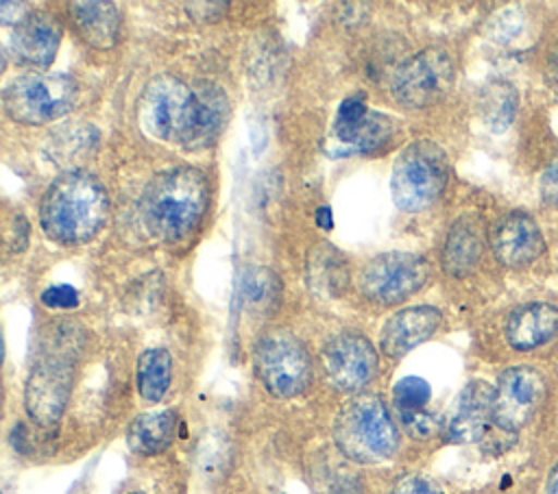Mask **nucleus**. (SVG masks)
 Segmentation results:
<instances>
[{
    "instance_id": "obj_1",
    "label": "nucleus",
    "mask_w": 558,
    "mask_h": 494,
    "mask_svg": "<svg viewBox=\"0 0 558 494\" xmlns=\"http://www.w3.org/2000/svg\"><path fill=\"white\" fill-rule=\"evenodd\" d=\"M227 113L222 89L192 87L170 74L155 76L140 100V120L150 135L192 150L205 148L218 137Z\"/></svg>"
},
{
    "instance_id": "obj_2",
    "label": "nucleus",
    "mask_w": 558,
    "mask_h": 494,
    "mask_svg": "<svg viewBox=\"0 0 558 494\" xmlns=\"http://www.w3.org/2000/svg\"><path fill=\"white\" fill-rule=\"evenodd\" d=\"M209 207V181L192 165L168 168L157 174L142 196V218L163 242L192 235Z\"/></svg>"
},
{
    "instance_id": "obj_3",
    "label": "nucleus",
    "mask_w": 558,
    "mask_h": 494,
    "mask_svg": "<svg viewBox=\"0 0 558 494\" xmlns=\"http://www.w3.org/2000/svg\"><path fill=\"white\" fill-rule=\"evenodd\" d=\"M109 215L105 187L87 172H68L54 178L41 196L39 224L61 244L92 239Z\"/></svg>"
},
{
    "instance_id": "obj_4",
    "label": "nucleus",
    "mask_w": 558,
    "mask_h": 494,
    "mask_svg": "<svg viewBox=\"0 0 558 494\" xmlns=\"http://www.w3.org/2000/svg\"><path fill=\"white\" fill-rule=\"evenodd\" d=\"M76 353L78 339L74 337L72 326L50 329V335L28 372L24 390L26 411L39 427H52L61 420L72 390Z\"/></svg>"
},
{
    "instance_id": "obj_5",
    "label": "nucleus",
    "mask_w": 558,
    "mask_h": 494,
    "mask_svg": "<svg viewBox=\"0 0 558 494\" xmlns=\"http://www.w3.org/2000/svg\"><path fill=\"white\" fill-rule=\"evenodd\" d=\"M338 448L353 461L379 464L399 448L397 424L379 396L360 394L342 405L333 422Z\"/></svg>"
},
{
    "instance_id": "obj_6",
    "label": "nucleus",
    "mask_w": 558,
    "mask_h": 494,
    "mask_svg": "<svg viewBox=\"0 0 558 494\" xmlns=\"http://www.w3.org/2000/svg\"><path fill=\"white\" fill-rule=\"evenodd\" d=\"M447 183V157L427 139L412 141L392 165L390 192L403 211H423L438 200Z\"/></svg>"
},
{
    "instance_id": "obj_7",
    "label": "nucleus",
    "mask_w": 558,
    "mask_h": 494,
    "mask_svg": "<svg viewBox=\"0 0 558 494\" xmlns=\"http://www.w3.org/2000/svg\"><path fill=\"white\" fill-rule=\"evenodd\" d=\"M76 102V83L65 74H22L2 89L7 115L22 124H48Z\"/></svg>"
},
{
    "instance_id": "obj_8",
    "label": "nucleus",
    "mask_w": 558,
    "mask_h": 494,
    "mask_svg": "<svg viewBox=\"0 0 558 494\" xmlns=\"http://www.w3.org/2000/svg\"><path fill=\"white\" fill-rule=\"evenodd\" d=\"M255 370L264 387L277 398L299 396L312 379L310 355L288 331H270L257 342Z\"/></svg>"
},
{
    "instance_id": "obj_9",
    "label": "nucleus",
    "mask_w": 558,
    "mask_h": 494,
    "mask_svg": "<svg viewBox=\"0 0 558 494\" xmlns=\"http://www.w3.org/2000/svg\"><path fill=\"white\" fill-rule=\"evenodd\" d=\"M453 85V61L442 48H425L405 59L392 74V96L408 109L438 102Z\"/></svg>"
},
{
    "instance_id": "obj_10",
    "label": "nucleus",
    "mask_w": 558,
    "mask_h": 494,
    "mask_svg": "<svg viewBox=\"0 0 558 494\" xmlns=\"http://www.w3.org/2000/svg\"><path fill=\"white\" fill-rule=\"evenodd\" d=\"M427 279L429 263L423 255L384 252L364 265L360 287L377 305H397L418 292Z\"/></svg>"
},
{
    "instance_id": "obj_11",
    "label": "nucleus",
    "mask_w": 558,
    "mask_h": 494,
    "mask_svg": "<svg viewBox=\"0 0 558 494\" xmlns=\"http://www.w3.org/2000/svg\"><path fill=\"white\" fill-rule=\"evenodd\" d=\"M545 396L543 376L527 366H514L499 374L495 387L493 427L514 435L538 409Z\"/></svg>"
},
{
    "instance_id": "obj_12",
    "label": "nucleus",
    "mask_w": 558,
    "mask_h": 494,
    "mask_svg": "<svg viewBox=\"0 0 558 494\" xmlns=\"http://www.w3.org/2000/svg\"><path fill=\"white\" fill-rule=\"evenodd\" d=\"M327 379L342 392H357L377 374V353L360 333H340L323 350Z\"/></svg>"
},
{
    "instance_id": "obj_13",
    "label": "nucleus",
    "mask_w": 558,
    "mask_h": 494,
    "mask_svg": "<svg viewBox=\"0 0 558 494\" xmlns=\"http://www.w3.org/2000/svg\"><path fill=\"white\" fill-rule=\"evenodd\" d=\"M490 248L504 265L523 268L543 252L545 242L532 215L512 211L495 222L490 231Z\"/></svg>"
},
{
    "instance_id": "obj_14",
    "label": "nucleus",
    "mask_w": 558,
    "mask_h": 494,
    "mask_svg": "<svg viewBox=\"0 0 558 494\" xmlns=\"http://www.w3.org/2000/svg\"><path fill=\"white\" fill-rule=\"evenodd\" d=\"M442 322V313L432 305L405 307L390 316L379 333V346L386 357H403L429 339Z\"/></svg>"
},
{
    "instance_id": "obj_15",
    "label": "nucleus",
    "mask_w": 558,
    "mask_h": 494,
    "mask_svg": "<svg viewBox=\"0 0 558 494\" xmlns=\"http://www.w3.org/2000/svg\"><path fill=\"white\" fill-rule=\"evenodd\" d=\"M495 409V387L486 381H471L458 396L453 413L447 424V435L451 442L469 444L486 437L493 424Z\"/></svg>"
},
{
    "instance_id": "obj_16",
    "label": "nucleus",
    "mask_w": 558,
    "mask_h": 494,
    "mask_svg": "<svg viewBox=\"0 0 558 494\" xmlns=\"http://www.w3.org/2000/svg\"><path fill=\"white\" fill-rule=\"evenodd\" d=\"M61 26L48 13H31L11 35V52L15 61L35 67H48L59 50Z\"/></svg>"
},
{
    "instance_id": "obj_17",
    "label": "nucleus",
    "mask_w": 558,
    "mask_h": 494,
    "mask_svg": "<svg viewBox=\"0 0 558 494\" xmlns=\"http://www.w3.org/2000/svg\"><path fill=\"white\" fill-rule=\"evenodd\" d=\"M558 331V309L549 302L519 305L506 320V339L517 350H532Z\"/></svg>"
},
{
    "instance_id": "obj_18",
    "label": "nucleus",
    "mask_w": 558,
    "mask_h": 494,
    "mask_svg": "<svg viewBox=\"0 0 558 494\" xmlns=\"http://www.w3.org/2000/svg\"><path fill=\"white\" fill-rule=\"evenodd\" d=\"M179 416L174 409H157L140 413L126 429V444L137 455L163 453L177 435Z\"/></svg>"
},
{
    "instance_id": "obj_19",
    "label": "nucleus",
    "mask_w": 558,
    "mask_h": 494,
    "mask_svg": "<svg viewBox=\"0 0 558 494\" xmlns=\"http://www.w3.org/2000/svg\"><path fill=\"white\" fill-rule=\"evenodd\" d=\"M72 20L87 44L94 48H111L120 35V11L113 2H72Z\"/></svg>"
},
{
    "instance_id": "obj_20",
    "label": "nucleus",
    "mask_w": 558,
    "mask_h": 494,
    "mask_svg": "<svg viewBox=\"0 0 558 494\" xmlns=\"http://www.w3.org/2000/svg\"><path fill=\"white\" fill-rule=\"evenodd\" d=\"M482 255V233L471 218H458L442 246V268L451 276L469 274Z\"/></svg>"
},
{
    "instance_id": "obj_21",
    "label": "nucleus",
    "mask_w": 558,
    "mask_h": 494,
    "mask_svg": "<svg viewBox=\"0 0 558 494\" xmlns=\"http://www.w3.org/2000/svg\"><path fill=\"white\" fill-rule=\"evenodd\" d=\"M137 392L144 400L157 403L170 387L172 381V357L166 348H148L137 359Z\"/></svg>"
},
{
    "instance_id": "obj_22",
    "label": "nucleus",
    "mask_w": 558,
    "mask_h": 494,
    "mask_svg": "<svg viewBox=\"0 0 558 494\" xmlns=\"http://www.w3.org/2000/svg\"><path fill=\"white\" fill-rule=\"evenodd\" d=\"M347 263L340 257L338 250L329 246H320L310 257V285L316 287V292H325L327 296H336L347 285Z\"/></svg>"
},
{
    "instance_id": "obj_23",
    "label": "nucleus",
    "mask_w": 558,
    "mask_h": 494,
    "mask_svg": "<svg viewBox=\"0 0 558 494\" xmlns=\"http://www.w3.org/2000/svg\"><path fill=\"white\" fill-rule=\"evenodd\" d=\"M395 131V124L388 115L377 113V111H368L364 115V120H360L355 126L333 133L338 141H342L344 146L353 148L355 152H368L375 150L379 146H384L390 135Z\"/></svg>"
},
{
    "instance_id": "obj_24",
    "label": "nucleus",
    "mask_w": 558,
    "mask_h": 494,
    "mask_svg": "<svg viewBox=\"0 0 558 494\" xmlns=\"http://www.w3.org/2000/svg\"><path fill=\"white\" fill-rule=\"evenodd\" d=\"M281 283L268 268H246L242 274L240 296L251 311H270L277 307Z\"/></svg>"
},
{
    "instance_id": "obj_25",
    "label": "nucleus",
    "mask_w": 558,
    "mask_h": 494,
    "mask_svg": "<svg viewBox=\"0 0 558 494\" xmlns=\"http://www.w3.org/2000/svg\"><path fill=\"white\" fill-rule=\"evenodd\" d=\"M517 111V91L510 83H490L484 91V120L495 131L501 133L510 126Z\"/></svg>"
},
{
    "instance_id": "obj_26",
    "label": "nucleus",
    "mask_w": 558,
    "mask_h": 494,
    "mask_svg": "<svg viewBox=\"0 0 558 494\" xmlns=\"http://www.w3.org/2000/svg\"><path fill=\"white\" fill-rule=\"evenodd\" d=\"M429 396H432V387L421 376H403L392 387V400H395L399 416L425 411Z\"/></svg>"
},
{
    "instance_id": "obj_27",
    "label": "nucleus",
    "mask_w": 558,
    "mask_h": 494,
    "mask_svg": "<svg viewBox=\"0 0 558 494\" xmlns=\"http://www.w3.org/2000/svg\"><path fill=\"white\" fill-rule=\"evenodd\" d=\"M368 113V107H366V100L362 94H353V96H347L338 111H336V120H333V133H340V131H347L351 126H355L360 120H364V115Z\"/></svg>"
},
{
    "instance_id": "obj_28",
    "label": "nucleus",
    "mask_w": 558,
    "mask_h": 494,
    "mask_svg": "<svg viewBox=\"0 0 558 494\" xmlns=\"http://www.w3.org/2000/svg\"><path fill=\"white\" fill-rule=\"evenodd\" d=\"M41 302L50 309H74L78 307V292L72 287V285H50L41 292Z\"/></svg>"
},
{
    "instance_id": "obj_29",
    "label": "nucleus",
    "mask_w": 558,
    "mask_h": 494,
    "mask_svg": "<svg viewBox=\"0 0 558 494\" xmlns=\"http://www.w3.org/2000/svg\"><path fill=\"white\" fill-rule=\"evenodd\" d=\"M401 424L403 429L412 435V437H429L436 431V418L425 409V411H416V413H401Z\"/></svg>"
},
{
    "instance_id": "obj_30",
    "label": "nucleus",
    "mask_w": 558,
    "mask_h": 494,
    "mask_svg": "<svg viewBox=\"0 0 558 494\" xmlns=\"http://www.w3.org/2000/svg\"><path fill=\"white\" fill-rule=\"evenodd\" d=\"M390 494H445L436 483H432L429 479L421 477V474H410L403 477Z\"/></svg>"
},
{
    "instance_id": "obj_31",
    "label": "nucleus",
    "mask_w": 558,
    "mask_h": 494,
    "mask_svg": "<svg viewBox=\"0 0 558 494\" xmlns=\"http://www.w3.org/2000/svg\"><path fill=\"white\" fill-rule=\"evenodd\" d=\"M541 196L547 205L558 207V159H554L541 176Z\"/></svg>"
},
{
    "instance_id": "obj_32",
    "label": "nucleus",
    "mask_w": 558,
    "mask_h": 494,
    "mask_svg": "<svg viewBox=\"0 0 558 494\" xmlns=\"http://www.w3.org/2000/svg\"><path fill=\"white\" fill-rule=\"evenodd\" d=\"M33 11H26L24 2H2L0 4V22L2 24H22Z\"/></svg>"
},
{
    "instance_id": "obj_33",
    "label": "nucleus",
    "mask_w": 558,
    "mask_h": 494,
    "mask_svg": "<svg viewBox=\"0 0 558 494\" xmlns=\"http://www.w3.org/2000/svg\"><path fill=\"white\" fill-rule=\"evenodd\" d=\"M331 218H333V215H331V209H329V207H320V209L316 211V224H318L320 229H331V224H333Z\"/></svg>"
},
{
    "instance_id": "obj_34",
    "label": "nucleus",
    "mask_w": 558,
    "mask_h": 494,
    "mask_svg": "<svg viewBox=\"0 0 558 494\" xmlns=\"http://www.w3.org/2000/svg\"><path fill=\"white\" fill-rule=\"evenodd\" d=\"M545 494H558V464L551 468L545 485Z\"/></svg>"
},
{
    "instance_id": "obj_35",
    "label": "nucleus",
    "mask_w": 558,
    "mask_h": 494,
    "mask_svg": "<svg viewBox=\"0 0 558 494\" xmlns=\"http://www.w3.org/2000/svg\"><path fill=\"white\" fill-rule=\"evenodd\" d=\"M554 78H556V85H558V54H556V61H554Z\"/></svg>"
},
{
    "instance_id": "obj_36",
    "label": "nucleus",
    "mask_w": 558,
    "mask_h": 494,
    "mask_svg": "<svg viewBox=\"0 0 558 494\" xmlns=\"http://www.w3.org/2000/svg\"><path fill=\"white\" fill-rule=\"evenodd\" d=\"M129 494H142V492H129Z\"/></svg>"
}]
</instances>
